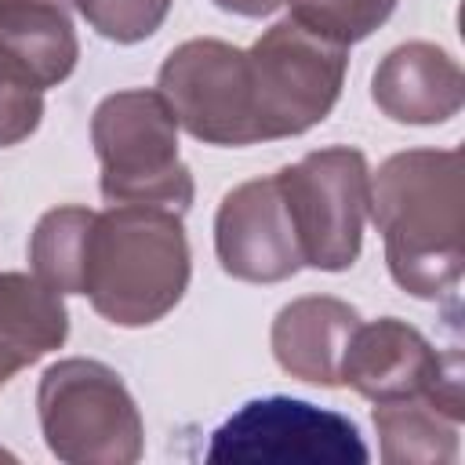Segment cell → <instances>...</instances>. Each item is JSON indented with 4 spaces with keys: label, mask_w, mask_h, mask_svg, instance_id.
I'll use <instances>...</instances> for the list:
<instances>
[{
    "label": "cell",
    "mask_w": 465,
    "mask_h": 465,
    "mask_svg": "<svg viewBox=\"0 0 465 465\" xmlns=\"http://www.w3.org/2000/svg\"><path fill=\"white\" fill-rule=\"evenodd\" d=\"M371 222L400 291L436 302L454 294L465 265V193L458 149L392 153L371 174Z\"/></svg>",
    "instance_id": "1"
},
{
    "label": "cell",
    "mask_w": 465,
    "mask_h": 465,
    "mask_svg": "<svg viewBox=\"0 0 465 465\" xmlns=\"http://www.w3.org/2000/svg\"><path fill=\"white\" fill-rule=\"evenodd\" d=\"M193 272L182 214L149 203L94 211L87 236L84 294L116 327H149L185 294Z\"/></svg>",
    "instance_id": "2"
},
{
    "label": "cell",
    "mask_w": 465,
    "mask_h": 465,
    "mask_svg": "<svg viewBox=\"0 0 465 465\" xmlns=\"http://www.w3.org/2000/svg\"><path fill=\"white\" fill-rule=\"evenodd\" d=\"M98 189L109 203H149L185 214L196 185L178 156V120L160 91L131 87L105 94L91 116Z\"/></svg>",
    "instance_id": "3"
},
{
    "label": "cell",
    "mask_w": 465,
    "mask_h": 465,
    "mask_svg": "<svg viewBox=\"0 0 465 465\" xmlns=\"http://www.w3.org/2000/svg\"><path fill=\"white\" fill-rule=\"evenodd\" d=\"M36 418L47 450L65 465H134L145 450L138 403L102 360L51 363L36 385Z\"/></svg>",
    "instance_id": "4"
},
{
    "label": "cell",
    "mask_w": 465,
    "mask_h": 465,
    "mask_svg": "<svg viewBox=\"0 0 465 465\" xmlns=\"http://www.w3.org/2000/svg\"><path fill=\"white\" fill-rule=\"evenodd\" d=\"M247 65L258 138L276 142L305 134L331 116L341 98L349 47L283 18L247 47Z\"/></svg>",
    "instance_id": "5"
},
{
    "label": "cell",
    "mask_w": 465,
    "mask_h": 465,
    "mask_svg": "<svg viewBox=\"0 0 465 465\" xmlns=\"http://www.w3.org/2000/svg\"><path fill=\"white\" fill-rule=\"evenodd\" d=\"M276 182L302 247V265L320 272L352 269L371 203L367 156L352 145L312 149L298 163L280 167Z\"/></svg>",
    "instance_id": "6"
},
{
    "label": "cell",
    "mask_w": 465,
    "mask_h": 465,
    "mask_svg": "<svg viewBox=\"0 0 465 465\" xmlns=\"http://www.w3.org/2000/svg\"><path fill=\"white\" fill-rule=\"evenodd\" d=\"M207 461L262 465H363L371 458L349 414L298 396H262L225 418L207 443Z\"/></svg>",
    "instance_id": "7"
},
{
    "label": "cell",
    "mask_w": 465,
    "mask_h": 465,
    "mask_svg": "<svg viewBox=\"0 0 465 465\" xmlns=\"http://www.w3.org/2000/svg\"><path fill=\"white\" fill-rule=\"evenodd\" d=\"M156 91L167 98L182 131L203 145H258L254 87L247 51L214 36L178 44L160 73Z\"/></svg>",
    "instance_id": "8"
},
{
    "label": "cell",
    "mask_w": 465,
    "mask_h": 465,
    "mask_svg": "<svg viewBox=\"0 0 465 465\" xmlns=\"http://www.w3.org/2000/svg\"><path fill=\"white\" fill-rule=\"evenodd\" d=\"M218 265L243 283H280L302 269V247L276 174L229 189L214 214Z\"/></svg>",
    "instance_id": "9"
},
{
    "label": "cell",
    "mask_w": 465,
    "mask_h": 465,
    "mask_svg": "<svg viewBox=\"0 0 465 465\" xmlns=\"http://www.w3.org/2000/svg\"><path fill=\"white\" fill-rule=\"evenodd\" d=\"M454 367H461L458 349H432V341L407 320L381 316L352 331L341 360V385L381 403L432 389Z\"/></svg>",
    "instance_id": "10"
},
{
    "label": "cell",
    "mask_w": 465,
    "mask_h": 465,
    "mask_svg": "<svg viewBox=\"0 0 465 465\" xmlns=\"http://www.w3.org/2000/svg\"><path fill=\"white\" fill-rule=\"evenodd\" d=\"M371 98L396 124L432 127L461 113L465 76L450 51H443L440 44L407 40L378 62L371 76Z\"/></svg>",
    "instance_id": "11"
},
{
    "label": "cell",
    "mask_w": 465,
    "mask_h": 465,
    "mask_svg": "<svg viewBox=\"0 0 465 465\" xmlns=\"http://www.w3.org/2000/svg\"><path fill=\"white\" fill-rule=\"evenodd\" d=\"M461 367L447 371L432 389L374 403V429L389 465H450L461 436Z\"/></svg>",
    "instance_id": "12"
},
{
    "label": "cell",
    "mask_w": 465,
    "mask_h": 465,
    "mask_svg": "<svg viewBox=\"0 0 465 465\" xmlns=\"http://www.w3.org/2000/svg\"><path fill=\"white\" fill-rule=\"evenodd\" d=\"M360 327V312L331 294H305L287 302L272 320V356L276 363L309 385L338 389L341 360L352 331Z\"/></svg>",
    "instance_id": "13"
},
{
    "label": "cell",
    "mask_w": 465,
    "mask_h": 465,
    "mask_svg": "<svg viewBox=\"0 0 465 465\" xmlns=\"http://www.w3.org/2000/svg\"><path fill=\"white\" fill-rule=\"evenodd\" d=\"M0 44L25 65L40 91L58 87L80 58L69 0H0Z\"/></svg>",
    "instance_id": "14"
},
{
    "label": "cell",
    "mask_w": 465,
    "mask_h": 465,
    "mask_svg": "<svg viewBox=\"0 0 465 465\" xmlns=\"http://www.w3.org/2000/svg\"><path fill=\"white\" fill-rule=\"evenodd\" d=\"M0 327L33 367L36 360L65 345L69 312L62 294L33 272H0Z\"/></svg>",
    "instance_id": "15"
},
{
    "label": "cell",
    "mask_w": 465,
    "mask_h": 465,
    "mask_svg": "<svg viewBox=\"0 0 465 465\" xmlns=\"http://www.w3.org/2000/svg\"><path fill=\"white\" fill-rule=\"evenodd\" d=\"M94 211L87 207H51L40 214L29 236V265L33 276L44 280L58 294H84V265H87V236Z\"/></svg>",
    "instance_id": "16"
},
{
    "label": "cell",
    "mask_w": 465,
    "mask_h": 465,
    "mask_svg": "<svg viewBox=\"0 0 465 465\" xmlns=\"http://www.w3.org/2000/svg\"><path fill=\"white\" fill-rule=\"evenodd\" d=\"M291 18L341 47L367 40L378 25L389 22L400 0H283Z\"/></svg>",
    "instance_id": "17"
},
{
    "label": "cell",
    "mask_w": 465,
    "mask_h": 465,
    "mask_svg": "<svg viewBox=\"0 0 465 465\" xmlns=\"http://www.w3.org/2000/svg\"><path fill=\"white\" fill-rule=\"evenodd\" d=\"M73 4L98 36L113 44H142L163 25L174 0H73Z\"/></svg>",
    "instance_id": "18"
},
{
    "label": "cell",
    "mask_w": 465,
    "mask_h": 465,
    "mask_svg": "<svg viewBox=\"0 0 465 465\" xmlns=\"http://www.w3.org/2000/svg\"><path fill=\"white\" fill-rule=\"evenodd\" d=\"M44 116V91L0 44V149L25 142Z\"/></svg>",
    "instance_id": "19"
},
{
    "label": "cell",
    "mask_w": 465,
    "mask_h": 465,
    "mask_svg": "<svg viewBox=\"0 0 465 465\" xmlns=\"http://www.w3.org/2000/svg\"><path fill=\"white\" fill-rule=\"evenodd\" d=\"M283 0H214V7L229 11V15H240V18H265L280 7Z\"/></svg>",
    "instance_id": "20"
},
{
    "label": "cell",
    "mask_w": 465,
    "mask_h": 465,
    "mask_svg": "<svg viewBox=\"0 0 465 465\" xmlns=\"http://www.w3.org/2000/svg\"><path fill=\"white\" fill-rule=\"evenodd\" d=\"M0 458H15V454H11V450H4V447H0Z\"/></svg>",
    "instance_id": "21"
},
{
    "label": "cell",
    "mask_w": 465,
    "mask_h": 465,
    "mask_svg": "<svg viewBox=\"0 0 465 465\" xmlns=\"http://www.w3.org/2000/svg\"><path fill=\"white\" fill-rule=\"evenodd\" d=\"M69 4H73V0H69Z\"/></svg>",
    "instance_id": "22"
}]
</instances>
